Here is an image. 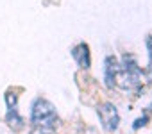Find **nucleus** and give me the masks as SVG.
Segmentation results:
<instances>
[{"label":"nucleus","instance_id":"nucleus-1","mask_svg":"<svg viewBox=\"0 0 152 134\" xmlns=\"http://www.w3.org/2000/svg\"><path fill=\"white\" fill-rule=\"evenodd\" d=\"M31 122L34 123V127H50V129H56L57 116H56L54 106L48 100H45V98H38L32 104Z\"/></svg>","mask_w":152,"mask_h":134},{"label":"nucleus","instance_id":"nucleus-2","mask_svg":"<svg viewBox=\"0 0 152 134\" xmlns=\"http://www.w3.org/2000/svg\"><path fill=\"white\" fill-rule=\"evenodd\" d=\"M99 118L102 122V127L107 132L116 130L120 116H118V111H116V107L113 104H102V106H99Z\"/></svg>","mask_w":152,"mask_h":134},{"label":"nucleus","instance_id":"nucleus-3","mask_svg":"<svg viewBox=\"0 0 152 134\" xmlns=\"http://www.w3.org/2000/svg\"><path fill=\"white\" fill-rule=\"evenodd\" d=\"M72 57L77 61V64L81 66V68H90V48L86 43H79L77 47H73L72 48Z\"/></svg>","mask_w":152,"mask_h":134},{"label":"nucleus","instance_id":"nucleus-4","mask_svg":"<svg viewBox=\"0 0 152 134\" xmlns=\"http://www.w3.org/2000/svg\"><path fill=\"white\" fill-rule=\"evenodd\" d=\"M118 72V61L113 55H107L104 61V74H106V86L113 88L115 86V77Z\"/></svg>","mask_w":152,"mask_h":134},{"label":"nucleus","instance_id":"nucleus-5","mask_svg":"<svg viewBox=\"0 0 152 134\" xmlns=\"http://www.w3.org/2000/svg\"><path fill=\"white\" fill-rule=\"evenodd\" d=\"M7 123H9L15 130H18V129H22V127H23V120L18 116L16 107H9V113H7Z\"/></svg>","mask_w":152,"mask_h":134},{"label":"nucleus","instance_id":"nucleus-6","mask_svg":"<svg viewBox=\"0 0 152 134\" xmlns=\"http://www.w3.org/2000/svg\"><path fill=\"white\" fill-rule=\"evenodd\" d=\"M56 129H50V127H36L31 134H54Z\"/></svg>","mask_w":152,"mask_h":134},{"label":"nucleus","instance_id":"nucleus-7","mask_svg":"<svg viewBox=\"0 0 152 134\" xmlns=\"http://www.w3.org/2000/svg\"><path fill=\"white\" fill-rule=\"evenodd\" d=\"M147 48H148V54H150V59H152V34L147 38Z\"/></svg>","mask_w":152,"mask_h":134},{"label":"nucleus","instance_id":"nucleus-8","mask_svg":"<svg viewBox=\"0 0 152 134\" xmlns=\"http://www.w3.org/2000/svg\"><path fill=\"white\" fill-rule=\"evenodd\" d=\"M145 122H147V118H140V120H136V123H134V129H140L141 125H145Z\"/></svg>","mask_w":152,"mask_h":134}]
</instances>
